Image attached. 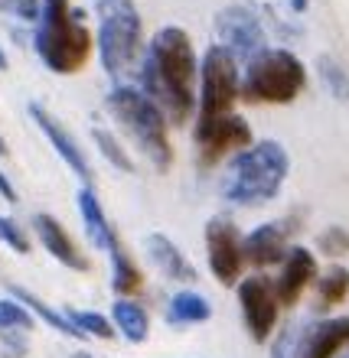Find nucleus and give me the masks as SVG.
<instances>
[{
  "label": "nucleus",
  "instance_id": "1a4fd4ad",
  "mask_svg": "<svg viewBox=\"0 0 349 358\" xmlns=\"http://www.w3.org/2000/svg\"><path fill=\"white\" fill-rule=\"evenodd\" d=\"M238 306H242V322L252 342H268L278 332V320H281V303L274 293V280L264 273H248L235 283Z\"/></svg>",
  "mask_w": 349,
  "mask_h": 358
},
{
  "label": "nucleus",
  "instance_id": "f8f14e48",
  "mask_svg": "<svg viewBox=\"0 0 349 358\" xmlns=\"http://www.w3.org/2000/svg\"><path fill=\"white\" fill-rule=\"evenodd\" d=\"M27 111H29V117H33V124L39 127V134L49 141V147L59 153V160L66 163L69 170L76 173L85 186H92V163H88V157H85V150L78 147V141L69 134V127L62 121H59L56 114L49 111V108H43L39 101H29L27 104Z\"/></svg>",
  "mask_w": 349,
  "mask_h": 358
},
{
  "label": "nucleus",
  "instance_id": "6e6552de",
  "mask_svg": "<svg viewBox=\"0 0 349 358\" xmlns=\"http://www.w3.org/2000/svg\"><path fill=\"white\" fill-rule=\"evenodd\" d=\"M216 46H222L238 66H248L255 56L268 49V33H264L261 20L245 3H228L216 13Z\"/></svg>",
  "mask_w": 349,
  "mask_h": 358
},
{
  "label": "nucleus",
  "instance_id": "b1692460",
  "mask_svg": "<svg viewBox=\"0 0 349 358\" xmlns=\"http://www.w3.org/2000/svg\"><path fill=\"white\" fill-rule=\"evenodd\" d=\"M66 320L82 332V339H102V342H111L114 339V326L111 320L98 310H76V306H66Z\"/></svg>",
  "mask_w": 349,
  "mask_h": 358
},
{
  "label": "nucleus",
  "instance_id": "c756f323",
  "mask_svg": "<svg viewBox=\"0 0 349 358\" xmlns=\"http://www.w3.org/2000/svg\"><path fill=\"white\" fill-rule=\"evenodd\" d=\"M0 245H7L17 255H29V235L10 215H0Z\"/></svg>",
  "mask_w": 349,
  "mask_h": 358
},
{
  "label": "nucleus",
  "instance_id": "dca6fc26",
  "mask_svg": "<svg viewBox=\"0 0 349 358\" xmlns=\"http://www.w3.org/2000/svg\"><path fill=\"white\" fill-rule=\"evenodd\" d=\"M317 257H313L310 248H291L287 257H284L281 264V273H278V280H274V293H278V303H281L284 310H291L297 306L303 296V290L317 280Z\"/></svg>",
  "mask_w": 349,
  "mask_h": 358
},
{
  "label": "nucleus",
  "instance_id": "7ed1b4c3",
  "mask_svg": "<svg viewBox=\"0 0 349 358\" xmlns=\"http://www.w3.org/2000/svg\"><path fill=\"white\" fill-rule=\"evenodd\" d=\"M291 173V157L278 141H255L245 150L232 153L219 192L228 206L235 208H258L268 206L281 192L284 179Z\"/></svg>",
  "mask_w": 349,
  "mask_h": 358
},
{
  "label": "nucleus",
  "instance_id": "473e14b6",
  "mask_svg": "<svg viewBox=\"0 0 349 358\" xmlns=\"http://www.w3.org/2000/svg\"><path fill=\"white\" fill-rule=\"evenodd\" d=\"M10 69V59H7V52H4V46H0V72H7Z\"/></svg>",
  "mask_w": 349,
  "mask_h": 358
},
{
  "label": "nucleus",
  "instance_id": "9d476101",
  "mask_svg": "<svg viewBox=\"0 0 349 358\" xmlns=\"http://www.w3.org/2000/svg\"><path fill=\"white\" fill-rule=\"evenodd\" d=\"M193 143H196V160L199 166H216L219 160H226L232 153L245 150L255 143V134H252V124L242 117V114H226L219 121L209 124H196L193 127Z\"/></svg>",
  "mask_w": 349,
  "mask_h": 358
},
{
  "label": "nucleus",
  "instance_id": "412c9836",
  "mask_svg": "<svg viewBox=\"0 0 349 358\" xmlns=\"http://www.w3.org/2000/svg\"><path fill=\"white\" fill-rule=\"evenodd\" d=\"M167 322L170 326H199V322H209V316H212V303L203 296V293L196 290H177L167 300Z\"/></svg>",
  "mask_w": 349,
  "mask_h": 358
},
{
  "label": "nucleus",
  "instance_id": "6ab92c4d",
  "mask_svg": "<svg viewBox=\"0 0 349 358\" xmlns=\"http://www.w3.org/2000/svg\"><path fill=\"white\" fill-rule=\"evenodd\" d=\"M108 320L114 326V336H121L131 345H141L151 336V313L144 310L137 300H114Z\"/></svg>",
  "mask_w": 349,
  "mask_h": 358
},
{
  "label": "nucleus",
  "instance_id": "4468645a",
  "mask_svg": "<svg viewBox=\"0 0 349 358\" xmlns=\"http://www.w3.org/2000/svg\"><path fill=\"white\" fill-rule=\"evenodd\" d=\"M29 228H33V235L43 248H46L49 257H56L62 267L69 271H78V273H88L92 271V261L82 248L76 245V238L66 231V225L59 222L56 215H49V212H36V215L29 218Z\"/></svg>",
  "mask_w": 349,
  "mask_h": 358
},
{
  "label": "nucleus",
  "instance_id": "7c9ffc66",
  "mask_svg": "<svg viewBox=\"0 0 349 358\" xmlns=\"http://www.w3.org/2000/svg\"><path fill=\"white\" fill-rule=\"evenodd\" d=\"M0 10H7L10 17H17V20H27V23H36L39 0H0Z\"/></svg>",
  "mask_w": 349,
  "mask_h": 358
},
{
  "label": "nucleus",
  "instance_id": "9b49d317",
  "mask_svg": "<svg viewBox=\"0 0 349 358\" xmlns=\"http://www.w3.org/2000/svg\"><path fill=\"white\" fill-rule=\"evenodd\" d=\"M206 257H209V273L216 277L222 287H235L245 271V257H242V231L232 218L216 215L206 222Z\"/></svg>",
  "mask_w": 349,
  "mask_h": 358
},
{
  "label": "nucleus",
  "instance_id": "c9c22d12",
  "mask_svg": "<svg viewBox=\"0 0 349 358\" xmlns=\"http://www.w3.org/2000/svg\"><path fill=\"white\" fill-rule=\"evenodd\" d=\"M340 358H349V349H346V352H343V355H340Z\"/></svg>",
  "mask_w": 349,
  "mask_h": 358
},
{
  "label": "nucleus",
  "instance_id": "f03ea898",
  "mask_svg": "<svg viewBox=\"0 0 349 358\" xmlns=\"http://www.w3.org/2000/svg\"><path fill=\"white\" fill-rule=\"evenodd\" d=\"M33 49H36L39 62L56 76L82 72L95 49L85 10L72 7V0H39Z\"/></svg>",
  "mask_w": 349,
  "mask_h": 358
},
{
  "label": "nucleus",
  "instance_id": "f3484780",
  "mask_svg": "<svg viewBox=\"0 0 349 358\" xmlns=\"http://www.w3.org/2000/svg\"><path fill=\"white\" fill-rule=\"evenodd\" d=\"M144 248H147L151 264L157 267V271H160L167 280H173V283H196L199 280V273H196V267H193V261H189V257L183 255V251H179V248L173 245V241L163 235V231H153V235H147Z\"/></svg>",
  "mask_w": 349,
  "mask_h": 358
},
{
  "label": "nucleus",
  "instance_id": "2eb2a0df",
  "mask_svg": "<svg viewBox=\"0 0 349 358\" xmlns=\"http://www.w3.org/2000/svg\"><path fill=\"white\" fill-rule=\"evenodd\" d=\"M349 349V316L301 322V358H340Z\"/></svg>",
  "mask_w": 349,
  "mask_h": 358
},
{
  "label": "nucleus",
  "instance_id": "5701e85b",
  "mask_svg": "<svg viewBox=\"0 0 349 358\" xmlns=\"http://www.w3.org/2000/svg\"><path fill=\"white\" fill-rule=\"evenodd\" d=\"M317 306L320 310H333L349 296V267L333 264L330 271L317 273Z\"/></svg>",
  "mask_w": 349,
  "mask_h": 358
},
{
  "label": "nucleus",
  "instance_id": "a878e982",
  "mask_svg": "<svg viewBox=\"0 0 349 358\" xmlns=\"http://www.w3.org/2000/svg\"><path fill=\"white\" fill-rule=\"evenodd\" d=\"M317 72H320V82L327 85V92L336 101L349 104V72L343 69V62H336L333 56H320L317 59Z\"/></svg>",
  "mask_w": 349,
  "mask_h": 358
},
{
  "label": "nucleus",
  "instance_id": "4be33fe9",
  "mask_svg": "<svg viewBox=\"0 0 349 358\" xmlns=\"http://www.w3.org/2000/svg\"><path fill=\"white\" fill-rule=\"evenodd\" d=\"M7 290H10V296H13V300L23 303V306H27V310L33 313V320H43V322L49 326V329H56L59 336H69V339H82V332H78L76 326H72V322L66 320V313H62V310H53V306H49L46 300H39V296H36L33 290L20 287V283H10Z\"/></svg>",
  "mask_w": 349,
  "mask_h": 358
},
{
  "label": "nucleus",
  "instance_id": "39448f33",
  "mask_svg": "<svg viewBox=\"0 0 349 358\" xmlns=\"http://www.w3.org/2000/svg\"><path fill=\"white\" fill-rule=\"evenodd\" d=\"M98 13V56H102L104 72L128 85V78L137 76L144 56V20L134 0H95Z\"/></svg>",
  "mask_w": 349,
  "mask_h": 358
},
{
  "label": "nucleus",
  "instance_id": "aec40b11",
  "mask_svg": "<svg viewBox=\"0 0 349 358\" xmlns=\"http://www.w3.org/2000/svg\"><path fill=\"white\" fill-rule=\"evenodd\" d=\"M108 257H111V290L118 293V300H134L144 290V271L124 245H114Z\"/></svg>",
  "mask_w": 349,
  "mask_h": 358
},
{
  "label": "nucleus",
  "instance_id": "c85d7f7f",
  "mask_svg": "<svg viewBox=\"0 0 349 358\" xmlns=\"http://www.w3.org/2000/svg\"><path fill=\"white\" fill-rule=\"evenodd\" d=\"M317 251L327 257H346L349 255V231L343 225H330V228H323L320 235H317Z\"/></svg>",
  "mask_w": 349,
  "mask_h": 358
},
{
  "label": "nucleus",
  "instance_id": "72a5a7b5",
  "mask_svg": "<svg viewBox=\"0 0 349 358\" xmlns=\"http://www.w3.org/2000/svg\"><path fill=\"white\" fill-rule=\"evenodd\" d=\"M0 157H7V143H4V137H0Z\"/></svg>",
  "mask_w": 349,
  "mask_h": 358
},
{
  "label": "nucleus",
  "instance_id": "0eeeda50",
  "mask_svg": "<svg viewBox=\"0 0 349 358\" xmlns=\"http://www.w3.org/2000/svg\"><path fill=\"white\" fill-rule=\"evenodd\" d=\"M238 88H242V72L238 62L228 56L222 46H212L199 59V82H196V114H193V127L209 124L232 114L238 101Z\"/></svg>",
  "mask_w": 349,
  "mask_h": 358
},
{
  "label": "nucleus",
  "instance_id": "cd10ccee",
  "mask_svg": "<svg viewBox=\"0 0 349 358\" xmlns=\"http://www.w3.org/2000/svg\"><path fill=\"white\" fill-rule=\"evenodd\" d=\"M271 358H301V322H287L274 332Z\"/></svg>",
  "mask_w": 349,
  "mask_h": 358
},
{
  "label": "nucleus",
  "instance_id": "20e7f679",
  "mask_svg": "<svg viewBox=\"0 0 349 358\" xmlns=\"http://www.w3.org/2000/svg\"><path fill=\"white\" fill-rule=\"evenodd\" d=\"M114 124L121 134L137 147V150L153 163V170L167 173L173 166V143H170V124L157 104L134 85H114L104 98Z\"/></svg>",
  "mask_w": 349,
  "mask_h": 358
},
{
  "label": "nucleus",
  "instance_id": "a211bd4d",
  "mask_svg": "<svg viewBox=\"0 0 349 358\" xmlns=\"http://www.w3.org/2000/svg\"><path fill=\"white\" fill-rule=\"evenodd\" d=\"M76 206H78V215H82V228H85L88 241H92L98 251H111L114 245H121V238H118V231H114V225L108 222V212H104L102 199L95 196L92 186H82L76 196Z\"/></svg>",
  "mask_w": 349,
  "mask_h": 358
},
{
  "label": "nucleus",
  "instance_id": "f704fd0d",
  "mask_svg": "<svg viewBox=\"0 0 349 358\" xmlns=\"http://www.w3.org/2000/svg\"><path fill=\"white\" fill-rule=\"evenodd\" d=\"M76 358H92V355H88V352H76Z\"/></svg>",
  "mask_w": 349,
  "mask_h": 358
},
{
  "label": "nucleus",
  "instance_id": "ddd939ff",
  "mask_svg": "<svg viewBox=\"0 0 349 358\" xmlns=\"http://www.w3.org/2000/svg\"><path fill=\"white\" fill-rule=\"evenodd\" d=\"M291 228L284 222H264V225L252 228L248 235H242V257L245 267L252 271H268V267H281L287 251H291Z\"/></svg>",
  "mask_w": 349,
  "mask_h": 358
},
{
  "label": "nucleus",
  "instance_id": "bb28decb",
  "mask_svg": "<svg viewBox=\"0 0 349 358\" xmlns=\"http://www.w3.org/2000/svg\"><path fill=\"white\" fill-rule=\"evenodd\" d=\"M36 326V320H33V313L23 306V303H17L13 296H0V336H7V332H29Z\"/></svg>",
  "mask_w": 349,
  "mask_h": 358
},
{
  "label": "nucleus",
  "instance_id": "2f4dec72",
  "mask_svg": "<svg viewBox=\"0 0 349 358\" xmlns=\"http://www.w3.org/2000/svg\"><path fill=\"white\" fill-rule=\"evenodd\" d=\"M0 199L10 202V206H17V189H13V182L7 179V173L4 170H0Z\"/></svg>",
  "mask_w": 349,
  "mask_h": 358
},
{
  "label": "nucleus",
  "instance_id": "393cba45",
  "mask_svg": "<svg viewBox=\"0 0 349 358\" xmlns=\"http://www.w3.org/2000/svg\"><path fill=\"white\" fill-rule=\"evenodd\" d=\"M92 141H95V147H98V153L111 163L114 170L134 173V163H131V157H128V147H124V143L118 141L108 127H98V124H95V127H92Z\"/></svg>",
  "mask_w": 349,
  "mask_h": 358
},
{
  "label": "nucleus",
  "instance_id": "423d86ee",
  "mask_svg": "<svg viewBox=\"0 0 349 358\" xmlns=\"http://www.w3.org/2000/svg\"><path fill=\"white\" fill-rule=\"evenodd\" d=\"M307 88V66L291 49H264L242 72L238 98L248 104H291Z\"/></svg>",
  "mask_w": 349,
  "mask_h": 358
},
{
  "label": "nucleus",
  "instance_id": "f257e3e1",
  "mask_svg": "<svg viewBox=\"0 0 349 358\" xmlns=\"http://www.w3.org/2000/svg\"><path fill=\"white\" fill-rule=\"evenodd\" d=\"M141 92L163 111L167 124H189L196 114V82L199 59L193 39L183 27H160L144 43L141 69H137Z\"/></svg>",
  "mask_w": 349,
  "mask_h": 358
}]
</instances>
